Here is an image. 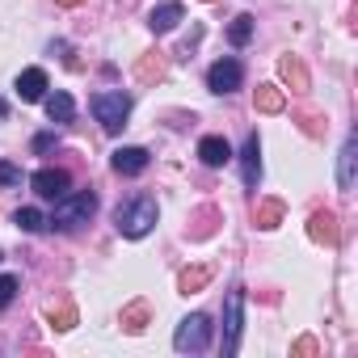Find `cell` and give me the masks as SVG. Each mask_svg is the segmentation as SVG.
I'll list each match as a JSON object with an SVG mask.
<instances>
[{
  "instance_id": "1",
  "label": "cell",
  "mask_w": 358,
  "mask_h": 358,
  "mask_svg": "<svg viewBox=\"0 0 358 358\" xmlns=\"http://www.w3.org/2000/svg\"><path fill=\"white\" fill-rule=\"evenodd\" d=\"M114 228H118L122 236H131V241L148 236V232L156 228V199L139 194V199L118 203V207H114Z\"/></svg>"
},
{
  "instance_id": "2",
  "label": "cell",
  "mask_w": 358,
  "mask_h": 358,
  "mask_svg": "<svg viewBox=\"0 0 358 358\" xmlns=\"http://www.w3.org/2000/svg\"><path fill=\"white\" fill-rule=\"evenodd\" d=\"M97 211V194L93 190H68L64 199H55V215L47 220V224H55L59 232H72V228H80V224H89V215Z\"/></svg>"
},
{
  "instance_id": "3",
  "label": "cell",
  "mask_w": 358,
  "mask_h": 358,
  "mask_svg": "<svg viewBox=\"0 0 358 358\" xmlns=\"http://www.w3.org/2000/svg\"><path fill=\"white\" fill-rule=\"evenodd\" d=\"M89 106H93V114H97L101 131H110V135H118V131L127 127V118H131V97H127L122 89L93 93V97H89Z\"/></svg>"
},
{
  "instance_id": "4",
  "label": "cell",
  "mask_w": 358,
  "mask_h": 358,
  "mask_svg": "<svg viewBox=\"0 0 358 358\" xmlns=\"http://www.w3.org/2000/svg\"><path fill=\"white\" fill-rule=\"evenodd\" d=\"M207 345H211V316L190 312L182 324H177V333H173V350L177 354H203Z\"/></svg>"
},
{
  "instance_id": "5",
  "label": "cell",
  "mask_w": 358,
  "mask_h": 358,
  "mask_svg": "<svg viewBox=\"0 0 358 358\" xmlns=\"http://www.w3.org/2000/svg\"><path fill=\"white\" fill-rule=\"evenodd\" d=\"M241 308H245V295L232 291V295L224 299V354H228V358L241 350Z\"/></svg>"
},
{
  "instance_id": "6",
  "label": "cell",
  "mask_w": 358,
  "mask_h": 358,
  "mask_svg": "<svg viewBox=\"0 0 358 358\" xmlns=\"http://www.w3.org/2000/svg\"><path fill=\"white\" fill-rule=\"evenodd\" d=\"M30 186H34V194L38 199H47V203H55V199H64L68 194V173L64 169H38L34 177H30Z\"/></svg>"
},
{
  "instance_id": "7",
  "label": "cell",
  "mask_w": 358,
  "mask_h": 358,
  "mask_svg": "<svg viewBox=\"0 0 358 358\" xmlns=\"http://www.w3.org/2000/svg\"><path fill=\"white\" fill-rule=\"evenodd\" d=\"M241 80H245V68H241L236 59H220V64H211V72H207L211 93H232V89H241Z\"/></svg>"
},
{
  "instance_id": "8",
  "label": "cell",
  "mask_w": 358,
  "mask_h": 358,
  "mask_svg": "<svg viewBox=\"0 0 358 358\" xmlns=\"http://www.w3.org/2000/svg\"><path fill=\"white\" fill-rule=\"evenodd\" d=\"M110 164H114V173H122V177H139V173L148 169V152H143V148H118V152L110 156Z\"/></svg>"
},
{
  "instance_id": "9",
  "label": "cell",
  "mask_w": 358,
  "mask_h": 358,
  "mask_svg": "<svg viewBox=\"0 0 358 358\" xmlns=\"http://www.w3.org/2000/svg\"><path fill=\"white\" fill-rule=\"evenodd\" d=\"M241 169H245V186L257 190V177H262V143H257V135L245 139V148H241Z\"/></svg>"
},
{
  "instance_id": "10",
  "label": "cell",
  "mask_w": 358,
  "mask_h": 358,
  "mask_svg": "<svg viewBox=\"0 0 358 358\" xmlns=\"http://www.w3.org/2000/svg\"><path fill=\"white\" fill-rule=\"evenodd\" d=\"M17 97L22 101H43L47 97V72L43 68H26L17 76Z\"/></svg>"
},
{
  "instance_id": "11",
  "label": "cell",
  "mask_w": 358,
  "mask_h": 358,
  "mask_svg": "<svg viewBox=\"0 0 358 358\" xmlns=\"http://www.w3.org/2000/svg\"><path fill=\"white\" fill-rule=\"evenodd\" d=\"M182 17H186V9H182V5H177V0H164V5H156V9H152V17H148V26H152L156 34H169V30H173L177 22H182Z\"/></svg>"
},
{
  "instance_id": "12",
  "label": "cell",
  "mask_w": 358,
  "mask_h": 358,
  "mask_svg": "<svg viewBox=\"0 0 358 358\" xmlns=\"http://www.w3.org/2000/svg\"><path fill=\"white\" fill-rule=\"evenodd\" d=\"M278 72H282V80L291 85V93H308V89H312V80H308V68H303L295 55H282V59H278Z\"/></svg>"
},
{
  "instance_id": "13",
  "label": "cell",
  "mask_w": 358,
  "mask_h": 358,
  "mask_svg": "<svg viewBox=\"0 0 358 358\" xmlns=\"http://www.w3.org/2000/svg\"><path fill=\"white\" fill-rule=\"evenodd\" d=\"M199 156H203V164L220 169V164H228V160H232V148H228V139H224V135H207V139L199 143Z\"/></svg>"
},
{
  "instance_id": "14",
  "label": "cell",
  "mask_w": 358,
  "mask_h": 358,
  "mask_svg": "<svg viewBox=\"0 0 358 358\" xmlns=\"http://www.w3.org/2000/svg\"><path fill=\"white\" fill-rule=\"evenodd\" d=\"M211 266H186L182 274H177V291H182V295H199L207 282H211Z\"/></svg>"
},
{
  "instance_id": "15",
  "label": "cell",
  "mask_w": 358,
  "mask_h": 358,
  "mask_svg": "<svg viewBox=\"0 0 358 358\" xmlns=\"http://www.w3.org/2000/svg\"><path fill=\"white\" fill-rule=\"evenodd\" d=\"M253 106H257L262 114H282V110H287V97H282L278 85H257V89H253Z\"/></svg>"
},
{
  "instance_id": "16",
  "label": "cell",
  "mask_w": 358,
  "mask_h": 358,
  "mask_svg": "<svg viewBox=\"0 0 358 358\" xmlns=\"http://www.w3.org/2000/svg\"><path fill=\"white\" fill-rule=\"evenodd\" d=\"M308 232H312V241H320V245H337V215H333V211H316Z\"/></svg>"
},
{
  "instance_id": "17",
  "label": "cell",
  "mask_w": 358,
  "mask_h": 358,
  "mask_svg": "<svg viewBox=\"0 0 358 358\" xmlns=\"http://www.w3.org/2000/svg\"><path fill=\"white\" fill-rule=\"evenodd\" d=\"M354 152H358V139L350 135L341 148V160H337V186L341 190H354Z\"/></svg>"
},
{
  "instance_id": "18",
  "label": "cell",
  "mask_w": 358,
  "mask_h": 358,
  "mask_svg": "<svg viewBox=\"0 0 358 358\" xmlns=\"http://www.w3.org/2000/svg\"><path fill=\"white\" fill-rule=\"evenodd\" d=\"M135 76H139V85H156V80H164V59H160V51H148V55L135 64Z\"/></svg>"
},
{
  "instance_id": "19",
  "label": "cell",
  "mask_w": 358,
  "mask_h": 358,
  "mask_svg": "<svg viewBox=\"0 0 358 358\" xmlns=\"http://www.w3.org/2000/svg\"><path fill=\"white\" fill-rule=\"evenodd\" d=\"M253 220H257V228H278L282 224V203L278 199H262L253 207Z\"/></svg>"
},
{
  "instance_id": "20",
  "label": "cell",
  "mask_w": 358,
  "mask_h": 358,
  "mask_svg": "<svg viewBox=\"0 0 358 358\" xmlns=\"http://www.w3.org/2000/svg\"><path fill=\"white\" fill-rule=\"evenodd\" d=\"M148 316H152V312H148V303H143V299H135V303H127V308H122V329H127V333H143V329H148Z\"/></svg>"
},
{
  "instance_id": "21",
  "label": "cell",
  "mask_w": 358,
  "mask_h": 358,
  "mask_svg": "<svg viewBox=\"0 0 358 358\" xmlns=\"http://www.w3.org/2000/svg\"><path fill=\"white\" fill-rule=\"evenodd\" d=\"M72 114H76V106H72L68 93H51L47 97V118L51 122H72Z\"/></svg>"
},
{
  "instance_id": "22",
  "label": "cell",
  "mask_w": 358,
  "mask_h": 358,
  "mask_svg": "<svg viewBox=\"0 0 358 358\" xmlns=\"http://www.w3.org/2000/svg\"><path fill=\"white\" fill-rule=\"evenodd\" d=\"M13 224H17L22 232H43V228H47V215H43L38 207H22V211L13 215Z\"/></svg>"
},
{
  "instance_id": "23",
  "label": "cell",
  "mask_w": 358,
  "mask_h": 358,
  "mask_svg": "<svg viewBox=\"0 0 358 358\" xmlns=\"http://www.w3.org/2000/svg\"><path fill=\"white\" fill-rule=\"evenodd\" d=\"M47 316H51V329H72V324H76V308H72L68 299L51 303V308H47Z\"/></svg>"
},
{
  "instance_id": "24",
  "label": "cell",
  "mask_w": 358,
  "mask_h": 358,
  "mask_svg": "<svg viewBox=\"0 0 358 358\" xmlns=\"http://www.w3.org/2000/svg\"><path fill=\"white\" fill-rule=\"evenodd\" d=\"M228 38H232L236 47H245V43L253 38V17H249V13H241V17L232 22V30H228Z\"/></svg>"
},
{
  "instance_id": "25",
  "label": "cell",
  "mask_w": 358,
  "mask_h": 358,
  "mask_svg": "<svg viewBox=\"0 0 358 358\" xmlns=\"http://www.w3.org/2000/svg\"><path fill=\"white\" fill-rule=\"evenodd\" d=\"M13 295H17V278L13 274H0V308H9Z\"/></svg>"
},
{
  "instance_id": "26",
  "label": "cell",
  "mask_w": 358,
  "mask_h": 358,
  "mask_svg": "<svg viewBox=\"0 0 358 358\" xmlns=\"http://www.w3.org/2000/svg\"><path fill=\"white\" fill-rule=\"evenodd\" d=\"M194 220H199V224H194V236H211V228H215V224H211V220H215V207H203Z\"/></svg>"
},
{
  "instance_id": "27",
  "label": "cell",
  "mask_w": 358,
  "mask_h": 358,
  "mask_svg": "<svg viewBox=\"0 0 358 358\" xmlns=\"http://www.w3.org/2000/svg\"><path fill=\"white\" fill-rule=\"evenodd\" d=\"M0 186H22V169L9 164V160H0Z\"/></svg>"
},
{
  "instance_id": "28",
  "label": "cell",
  "mask_w": 358,
  "mask_h": 358,
  "mask_svg": "<svg viewBox=\"0 0 358 358\" xmlns=\"http://www.w3.org/2000/svg\"><path fill=\"white\" fill-rule=\"evenodd\" d=\"M295 354H299V358H312V354H316V341H312V337H299V341H295Z\"/></svg>"
},
{
  "instance_id": "29",
  "label": "cell",
  "mask_w": 358,
  "mask_h": 358,
  "mask_svg": "<svg viewBox=\"0 0 358 358\" xmlns=\"http://www.w3.org/2000/svg\"><path fill=\"white\" fill-rule=\"evenodd\" d=\"M51 143H55V135H38V139H34V152H47Z\"/></svg>"
},
{
  "instance_id": "30",
  "label": "cell",
  "mask_w": 358,
  "mask_h": 358,
  "mask_svg": "<svg viewBox=\"0 0 358 358\" xmlns=\"http://www.w3.org/2000/svg\"><path fill=\"white\" fill-rule=\"evenodd\" d=\"M59 9H76V5H85V0H55Z\"/></svg>"
},
{
  "instance_id": "31",
  "label": "cell",
  "mask_w": 358,
  "mask_h": 358,
  "mask_svg": "<svg viewBox=\"0 0 358 358\" xmlns=\"http://www.w3.org/2000/svg\"><path fill=\"white\" fill-rule=\"evenodd\" d=\"M203 5H215V0H203Z\"/></svg>"
}]
</instances>
